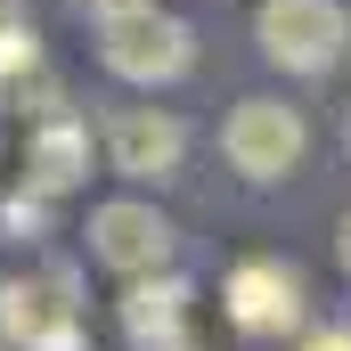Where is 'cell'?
<instances>
[{
	"mask_svg": "<svg viewBox=\"0 0 351 351\" xmlns=\"http://www.w3.org/2000/svg\"><path fill=\"white\" fill-rule=\"evenodd\" d=\"M98 58L123 82H180L196 58V33L156 0H106L98 8Z\"/></svg>",
	"mask_w": 351,
	"mask_h": 351,
	"instance_id": "obj_1",
	"label": "cell"
},
{
	"mask_svg": "<svg viewBox=\"0 0 351 351\" xmlns=\"http://www.w3.org/2000/svg\"><path fill=\"white\" fill-rule=\"evenodd\" d=\"M254 41L286 74H327L351 49V16H343V0H262L254 8Z\"/></svg>",
	"mask_w": 351,
	"mask_h": 351,
	"instance_id": "obj_2",
	"label": "cell"
},
{
	"mask_svg": "<svg viewBox=\"0 0 351 351\" xmlns=\"http://www.w3.org/2000/svg\"><path fill=\"white\" fill-rule=\"evenodd\" d=\"M0 343H16V351H74L82 343L74 269H33V278L0 286Z\"/></svg>",
	"mask_w": 351,
	"mask_h": 351,
	"instance_id": "obj_3",
	"label": "cell"
},
{
	"mask_svg": "<svg viewBox=\"0 0 351 351\" xmlns=\"http://www.w3.org/2000/svg\"><path fill=\"white\" fill-rule=\"evenodd\" d=\"M221 147H229V164L245 180H286V172H302L311 123L286 98H237V114L221 123Z\"/></svg>",
	"mask_w": 351,
	"mask_h": 351,
	"instance_id": "obj_4",
	"label": "cell"
},
{
	"mask_svg": "<svg viewBox=\"0 0 351 351\" xmlns=\"http://www.w3.org/2000/svg\"><path fill=\"white\" fill-rule=\"evenodd\" d=\"M172 221L156 213V204H131V196H114V204H98L90 213V262L114 269V278H147V269L172 262Z\"/></svg>",
	"mask_w": 351,
	"mask_h": 351,
	"instance_id": "obj_5",
	"label": "cell"
},
{
	"mask_svg": "<svg viewBox=\"0 0 351 351\" xmlns=\"http://www.w3.org/2000/svg\"><path fill=\"white\" fill-rule=\"evenodd\" d=\"M180 156H188V123L180 114H156V106H123L106 123V164L123 180H180Z\"/></svg>",
	"mask_w": 351,
	"mask_h": 351,
	"instance_id": "obj_6",
	"label": "cell"
},
{
	"mask_svg": "<svg viewBox=\"0 0 351 351\" xmlns=\"http://www.w3.org/2000/svg\"><path fill=\"white\" fill-rule=\"evenodd\" d=\"M221 302H229V319L245 327V335H286V327H302V269L294 262H237L229 269V286H221Z\"/></svg>",
	"mask_w": 351,
	"mask_h": 351,
	"instance_id": "obj_7",
	"label": "cell"
},
{
	"mask_svg": "<svg viewBox=\"0 0 351 351\" xmlns=\"http://www.w3.org/2000/svg\"><path fill=\"white\" fill-rule=\"evenodd\" d=\"M188 311H196V286L188 278H164V269L131 278V294H123V335H131V351H196L188 343Z\"/></svg>",
	"mask_w": 351,
	"mask_h": 351,
	"instance_id": "obj_8",
	"label": "cell"
},
{
	"mask_svg": "<svg viewBox=\"0 0 351 351\" xmlns=\"http://www.w3.org/2000/svg\"><path fill=\"white\" fill-rule=\"evenodd\" d=\"M82 172H90V131L74 114H49L25 139V188L33 196H66V188H82Z\"/></svg>",
	"mask_w": 351,
	"mask_h": 351,
	"instance_id": "obj_9",
	"label": "cell"
},
{
	"mask_svg": "<svg viewBox=\"0 0 351 351\" xmlns=\"http://www.w3.org/2000/svg\"><path fill=\"white\" fill-rule=\"evenodd\" d=\"M33 66H41V41H33V25H25L16 8H0V90H8V82H25Z\"/></svg>",
	"mask_w": 351,
	"mask_h": 351,
	"instance_id": "obj_10",
	"label": "cell"
},
{
	"mask_svg": "<svg viewBox=\"0 0 351 351\" xmlns=\"http://www.w3.org/2000/svg\"><path fill=\"white\" fill-rule=\"evenodd\" d=\"M302 351H351V335H343V327H335V335H311V343H302Z\"/></svg>",
	"mask_w": 351,
	"mask_h": 351,
	"instance_id": "obj_11",
	"label": "cell"
},
{
	"mask_svg": "<svg viewBox=\"0 0 351 351\" xmlns=\"http://www.w3.org/2000/svg\"><path fill=\"white\" fill-rule=\"evenodd\" d=\"M335 262L351 269V213H343V229H335Z\"/></svg>",
	"mask_w": 351,
	"mask_h": 351,
	"instance_id": "obj_12",
	"label": "cell"
},
{
	"mask_svg": "<svg viewBox=\"0 0 351 351\" xmlns=\"http://www.w3.org/2000/svg\"><path fill=\"white\" fill-rule=\"evenodd\" d=\"M343 147H351V114H343Z\"/></svg>",
	"mask_w": 351,
	"mask_h": 351,
	"instance_id": "obj_13",
	"label": "cell"
},
{
	"mask_svg": "<svg viewBox=\"0 0 351 351\" xmlns=\"http://www.w3.org/2000/svg\"><path fill=\"white\" fill-rule=\"evenodd\" d=\"M98 8H106V0H98Z\"/></svg>",
	"mask_w": 351,
	"mask_h": 351,
	"instance_id": "obj_14",
	"label": "cell"
}]
</instances>
